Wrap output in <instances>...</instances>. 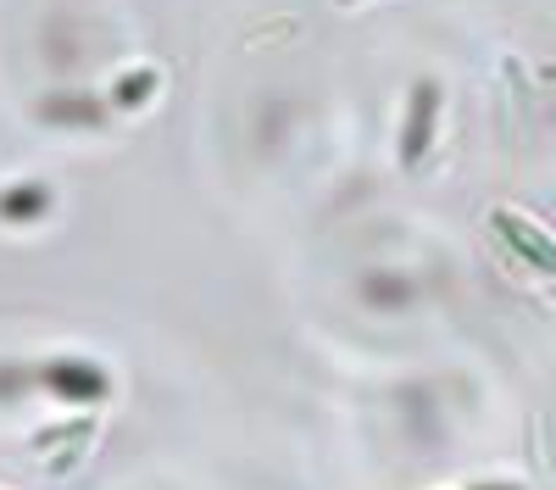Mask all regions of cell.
Segmentation results:
<instances>
[{
    "mask_svg": "<svg viewBox=\"0 0 556 490\" xmlns=\"http://www.w3.org/2000/svg\"><path fill=\"white\" fill-rule=\"evenodd\" d=\"M529 457H534V474L545 490H556V452H551V418L534 413L529 418Z\"/></svg>",
    "mask_w": 556,
    "mask_h": 490,
    "instance_id": "8992f818",
    "label": "cell"
},
{
    "mask_svg": "<svg viewBox=\"0 0 556 490\" xmlns=\"http://www.w3.org/2000/svg\"><path fill=\"white\" fill-rule=\"evenodd\" d=\"M340 7H356V0H340Z\"/></svg>",
    "mask_w": 556,
    "mask_h": 490,
    "instance_id": "30bf717a",
    "label": "cell"
},
{
    "mask_svg": "<svg viewBox=\"0 0 556 490\" xmlns=\"http://www.w3.org/2000/svg\"><path fill=\"white\" fill-rule=\"evenodd\" d=\"M39 123H51V128H89V123H101V106L89 96H78V89H56V96L39 101Z\"/></svg>",
    "mask_w": 556,
    "mask_h": 490,
    "instance_id": "3957f363",
    "label": "cell"
},
{
    "mask_svg": "<svg viewBox=\"0 0 556 490\" xmlns=\"http://www.w3.org/2000/svg\"><path fill=\"white\" fill-rule=\"evenodd\" d=\"M45 385H51L56 395H67V401H78V395H101V390H106V379H101V374H89L84 363H51V368H45Z\"/></svg>",
    "mask_w": 556,
    "mask_h": 490,
    "instance_id": "5b68a950",
    "label": "cell"
},
{
    "mask_svg": "<svg viewBox=\"0 0 556 490\" xmlns=\"http://www.w3.org/2000/svg\"><path fill=\"white\" fill-rule=\"evenodd\" d=\"M434 112H440V89L434 84H417L412 89V117H406V140H401V162L417 167V156L429 151V134H434Z\"/></svg>",
    "mask_w": 556,
    "mask_h": 490,
    "instance_id": "7a4b0ae2",
    "label": "cell"
},
{
    "mask_svg": "<svg viewBox=\"0 0 556 490\" xmlns=\"http://www.w3.org/2000/svg\"><path fill=\"white\" fill-rule=\"evenodd\" d=\"M45 206H51V190L28 185V178L0 190V223H34V217H45Z\"/></svg>",
    "mask_w": 556,
    "mask_h": 490,
    "instance_id": "277c9868",
    "label": "cell"
},
{
    "mask_svg": "<svg viewBox=\"0 0 556 490\" xmlns=\"http://www.w3.org/2000/svg\"><path fill=\"white\" fill-rule=\"evenodd\" d=\"M490 223H495V229H501L506 240H513V251H518L523 262H534L540 274H551V279H556V246L540 235V223H529V217H518V212H506V206H501Z\"/></svg>",
    "mask_w": 556,
    "mask_h": 490,
    "instance_id": "6da1fadb",
    "label": "cell"
},
{
    "mask_svg": "<svg viewBox=\"0 0 556 490\" xmlns=\"http://www.w3.org/2000/svg\"><path fill=\"white\" fill-rule=\"evenodd\" d=\"M545 84H556V62H551V67H545Z\"/></svg>",
    "mask_w": 556,
    "mask_h": 490,
    "instance_id": "9c48e42d",
    "label": "cell"
},
{
    "mask_svg": "<svg viewBox=\"0 0 556 490\" xmlns=\"http://www.w3.org/2000/svg\"><path fill=\"white\" fill-rule=\"evenodd\" d=\"M146 89H156V78H151V73L123 78V84H117V106H139V101H146Z\"/></svg>",
    "mask_w": 556,
    "mask_h": 490,
    "instance_id": "52a82bcc",
    "label": "cell"
},
{
    "mask_svg": "<svg viewBox=\"0 0 556 490\" xmlns=\"http://www.w3.org/2000/svg\"><path fill=\"white\" fill-rule=\"evenodd\" d=\"M28 385V374L23 368H0V401H7V395H17Z\"/></svg>",
    "mask_w": 556,
    "mask_h": 490,
    "instance_id": "ba28073f",
    "label": "cell"
}]
</instances>
